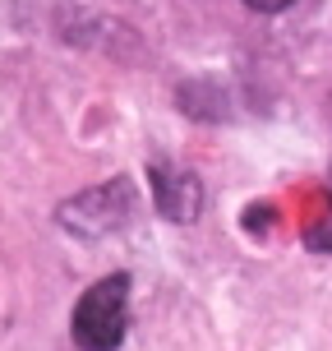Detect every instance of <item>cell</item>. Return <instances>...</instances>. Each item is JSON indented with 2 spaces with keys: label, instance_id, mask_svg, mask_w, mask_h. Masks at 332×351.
Returning a JSON list of instances; mask_svg holds the SVG:
<instances>
[{
  "label": "cell",
  "instance_id": "obj_1",
  "mask_svg": "<svg viewBox=\"0 0 332 351\" xmlns=\"http://www.w3.org/2000/svg\"><path fill=\"white\" fill-rule=\"evenodd\" d=\"M129 328V273L92 282L70 315V333L79 351H116Z\"/></svg>",
  "mask_w": 332,
  "mask_h": 351
},
{
  "label": "cell",
  "instance_id": "obj_2",
  "mask_svg": "<svg viewBox=\"0 0 332 351\" xmlns=\"http://www.w3.org/2000/svg\"><path fill=\"white\" fill-rule=\"evenodd\" d=\"M148 176H153V194H157L162 217H171V222H194V217H199V208H203V190H199L194 176L171 171L166 162H153Z\"/></svg>",
  "mask_w": 332,
  "mask_h": 351
},
{
  "label": "cell",
  "instance_id": "obj_3",
  "mask_svg": "<svg viewBox=\"0 0 332 351\" xmlns=\"http://www.w3.org/2000/svg\"><path fill=\"white\" fill-rule=\"evenodd\" d=\"M249 10H259V14H281V10H291L296 0H245Z\"/></svg>",
  "mask_w": 332,
  "mask_h": 351
}]
</instances>
